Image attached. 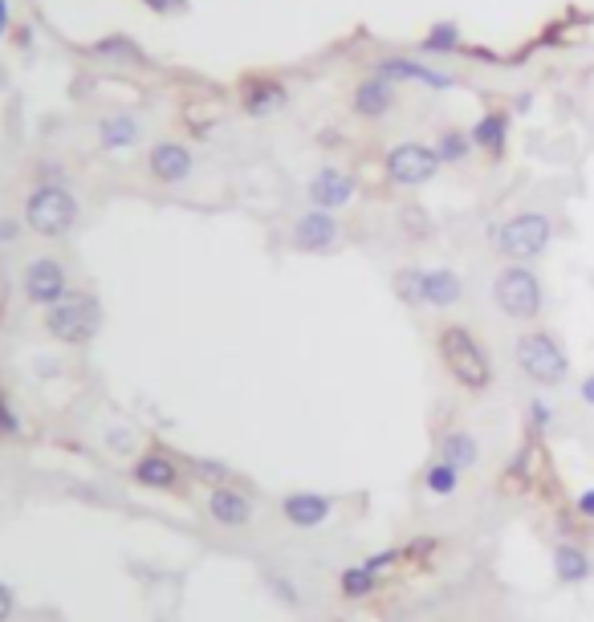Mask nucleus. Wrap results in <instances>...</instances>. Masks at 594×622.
Wrapping results in <instances>:
<instances>
[{"mask_svg": "<svg viewBox=\"0 0 594 622\" xmlns=\"http://www.w3.org/2000/svg\"><path fill=\"white\" fill-rule=\"evenodd\" d=\"M78 216H82V204L70 192V183H66V188H45V183H33L29 196H25V212H21L25 228L33 236H45V240H62L66 232H74Z\"/></svg>", "mask_w": 594, "mask_h": 622, "instance_id": "1", "label": "nucleus"}, {"mask_svg": "<svg viewBox=\"0 0 594 622\" xmlns=\"http://www.w3.org/2000/svg\"><path fill=\"white\" fill-rule=\"evenodd\" d=\"M436 346H440V358H444V366H448V375H452L460 387H468V391H489V383H493V362H489L485 346L477 342V334L464 330V326H444L440 338H436Z\"/></svg>", "mask_w": 594, "mask_h": 622, "instance_id": "2", "label": "nucleus"}, {"mask_svg": "<svg viewBox=\"0 0 594 622\" xmlns=\"http://www.w3.org/2000/svg\"><path fill=\"white\" fill-rule=\"evenodd\" d=\"M102 330V301L94 293L70 289L57 305L45 309V334L66 346H90Z\"/></svg>", "mask_w": 594, "mask_h": 622, "instance_id": "3", "label": "nucleus"}, {"mask_svg": "<svg viewBox=\"0 0 594 622\" xmlns=\"http://www.w3.org/2000/svg\"><path fill=\"white\" fill-rule=\"evenodd\" d=\"M554 240V220L546 212H517L501 228H493V244L509 265H529L538 261Z\"/></svg>", "mask_w": 594, "mask_h": 622, "instance_id": "4", "label": "nucleus"}, {"mask_svg": "<svg viewBox=\"0 0 594 622\" xmlns=\"http://www.w3.org/2000/svg\"><path fill=\"white\" fill-rule=\"evenodd\" d=\"M517 366L538 387H558L570 375V358L550 330H529L517 338Z\"/></svg>", "mask_w": 594, "mask_h": 622, "instance_id": "5", "label": "nucleus"}, {"mask_svg": "<svg viewBox=\"0 0 594 622\" xmlns=\"http://www.w3.org/2000/svg\"><path fill=\"white\" fill-rule=\"evenodd\" d=\"M493 301L505 318L513 322H533L542 314V305H546V289L538 281V273L525 269V265H505L493 281Z\"/></svg>", "mask_w": 594, "mask_h": 622, "instance_id": "6", "label": "nucleus"}, {"mask_svg": "<svg viewBox=\"0 0 594 622\" xmlns=\"http://www.w3.org/2000/svg\"><path fill=\"white\" fill-rule=\"evenodd\" d=\"M440 167L444 163L436 159L432 143H420V139H403L383 155L387 183H395V188H424V183L440 175Z\"/></svg>", "mask_w": 594, "mask_h": 622, "instance_id": "7", "label": "nucleus"}, {"mask_svg": "<svg viewBox=\"0 0 594 622\" xmlns=\"http://www.w3.org/2000/svg\"><path fill=\"white\" fill-rule=\"evenodd\" d=\"M289 82L277 74H245L241 86H236V102L249 118H273L289 106Z\"/></svg>", "mask_w": 594, "mask_h": 622, "instance_id": "8", "label": "nucleus"}, {"mask_svg": "<svg viewBox=\"0 0 594 622\" xmlns=\"http://www.w3.org/2000/svg\"><path fill=\"white\" fill-rule=\"evenodd\" d=\"M21 289H25L29 305H41V309L57 305V301H62V297L70 293L66 265H62V261H53V257H37V261H29L25 273H21Z\"/></svg>", "mask_w": 594, "mask_h": 622, "instance_id": "9", "label": "nucleus"}, {"mask_svg": "<svg viewBox=\"0 0 594 622\" xmlns=\"http://www.w3.org/2000/svg\"><path fill=\"white\" fill-rule=\"evenodd\" d=\"M147 171L155 183H163V188H180V183H188L196 171V155L180 139H159L147 151Z\"/></svg>", "mask_w": 594, "mask_h": 622, "instance_id": "10", "label": "nucleus"}, {"mask_svg": "<svg viewBox=\"0 0 594 622\" xmlns=\"http://www.w3.org/2000/svg\"><path fill=\"white\" fill-rule=\"evenodd\" d=\"M371 74H379V78H387V82H395V86H399V82H420V86H428V90H452V86H456L452 74L428 66V61H420V57H403V53L379 57L375 66H371Z\"/></svg>", "mask_w": 594, "mask_h": 622, "instance_id": "11", "label": "nucleus"}, {"mask_svg": "<svg viewBox=\"0 0 594 622\" xmlns=\"http://www.w3.org/2000/svg\"><path fill=\"white\" fill-rule=\"evenodd\" d=\"M354 192H359V179H354L346 167H318L314 179L306 183V196H310V208H322V212H338L354 200Z\"/></svg>", "mask_w": 594, "mask_h": 622, "instance_id": "12", "label": "nucleus"}, {"mask_svg": "<svg viewBox=\"0 0 594 622\" xmlns=\"http://www.w3.org/2000/svg\"><path fill=\"white\" fill-rule=\"evenodd\" d=\"M338 220H334V212H322V208H310V212H302L293 220V232H289V240H293V248L297 253H330V248L338 244Z\"/></svg>", "mask_w": 594, "mask_h": 622, "instance_id": "13", "label": "nucleus"}, {"mask_svg": "<svg viewBox=\"0 0 594 622\" xmlns=\"http://www.w3.org/2000/svg\"><path fill=\"white\" fill-rule=\"evenodd\" d=\"M395 102H399L395 82H387V78H379V74L359 78V82H354V90H350V110L359 114L363 122H379V118H387V114L395 110Z\"/></svg>", "mask_w": 594, "mask_h": 622, "instance_id": "14", "label": "nucleus"}, {"mask_svg": "<svg viewBox=\"0 0 594 622\" xmlns=\"http://www.w3.org/2000/svg\"><path fill=\"white\" fill-rule=\"evenodd\" d=\"M143 143V122L127 110H110L98 118V147L102 151H135Z\"/></svg>", "mask_w": 594, "mask_h": 622, "instance_id": "15", "label": "nucleus"}, {"mask_svg": "<svg viewBox=\"0 0 594 622\" xmlns=\"http://www.w3.org/2000/svg\"><path fill=\"white\" fill-rule=\"evenodd\" d=\"M281 513L297 529H318L334 513V501H330V496H318V492H293V496H285V501H281Z\"/></svg>", "mask_w": 594, "mask_h": 622, "instance_id": "16", "label": "nucleus"}, {"mask_svg": "<svg viewBox=\"0 0 594 622\" xmlns=\"http://www.w3.org/2000/svg\"><path fill=\"white\" fill-rule=\"evenodd\" d=\"M208 513H212V521L216 525H224V529H245L249 525V517H253V501L245 492H236V488H216L212 496H208Z\"/></svg>", "mask_w": 594, "mask_h": 622, "instance_id": "17", "label": "nucleus"}, {"mask_svg": "<svg viewBox=\"0 0 594 622\" xmlns=\"http://www.w3.org/2000/svg\"><path fill=\"white\" fill-rule=\"evenodd\" d=\"M468 139H472V147H477V151L501 159L505 155V143H509V114L505 110H485L468 127Z\"/></svg>", "mask_w": 594, "mask_h": 622, "instance_id": "18", "label": "nucleus"}, {"mask_svg": "<svg viewBox=\"0 0 594 622\" xmlns=\"http://www.w3.org/2000/svg\"><path fill=\"white\" fill-rule=\"evenodd\" d=\"M86 53L98 57V61H118V66H131V61H135V66H143V61H147L143 45L131 33H106L94 45H86Z\"/></svg>", "mask_w": 594, "mask_h": 622, "instance_id": "19", "label": "nucleus"}, {"mask_svg": "<svg viewBox=\"0 0 594 622\" xmlns=\"http://www.w3.org/2000/svg\"><path fill=\"white\" fill-rule=\"evenodd\" d=\"M464 297V281L452 269H424V305L432 309H448Z\"/></svg>", "mask_w": 594, "mask_h": 622, "instance_id": "20", "label": "nucleus"}, {"mask_svg": "<svg viewBox=\"0 0 594 622\" xmlns=\"http://www.w3.org/2000/svg\"><path fill=\"white\" fill-rule=\"evenodd\" d=\"M415 49H420L424 57H452L464 49V33L456 21H436L420 41H415Z\"/></svg>", "mask_w": 594, "mask_h": 622, "instance_id": "21", "label": "nucleus"}, {"mask_svg": "<svg viewBox=\"0 0 594 622\" xmlns=\"http://www.w3.org/2000/svg\"><path fill=\"white\" fill-rule=\"evenodd\" d=\"M440 460L452 464V468H472L481 460V444H477V435H468V431H448L444 440H440Z\"/></svg>", "mask_w": 594, "mask_h": 622, "instance_id": "22", "label": "nucleus"}, {"mask_svg": "<svg viewBox=\"0 0 594 622\" xmlns=\"http://www.w3.org/2000/svg\"><path fill=\"white\" fill-rule=\"evenodd\" d=\"M135 480L143 488H175L180 484V468H175L167 456H143L135 464Z\"/></svg>", "mask_w": 594, "mask_h": 622, "instance_id": "23", "label": "nucleus"}, {"mask_svg": "<svg viewBox=\"0 0 594 622\" xmlns=\"http://www.w3.org/2000/svg\"><path fill=\"white\" fill-rule=\"evenodd\" d=\"M432 151H436V159H440L444 167H452V163H464L477 147H472L468 131H460V127H444V131L432 139Z\"/></svg>", "mask_w": 594, "mask_h": 622, "instance_id": "24", "label": "nucleus"}, {"mask_svg": "<svg viewBox=\"0 0 594 622\" xmlns=\"http://www.w3.org/2000/svg\"><path fill=\"white\" fill-rule=\"evenodd\" d=\"M554 574H558V582H586L590 578V557L578 545H558L554 549Z\"/></svg>", "mask_w": 594, "mask_h": 622, "instance_id": "25", "label": "nucleus"}, {"mask_svg": "<svg viewBox=\"0 0 594 622\" xmlns=\"http://www.w3.org/2000/svg\"><path fill=\"white\" fill-rule=\"evenodd\" d=\"M391 289H395V297L403 305H424V269H415V265L399 269L395 281H391Z\"/></svg>", "mask_w": 594, "mask_h": 622, "instance_id": "26", "label": "nucleus"}, {"mask_svg": "<svg viewBox=\"0 0 594 622\" xmlns=\"http://www.w3.org/2000/svg\"><path fill=\"white\" fill-rule=\"evenodd\" d=\"M375 586H379V574H375L367 562H363V566H350V570L342 574V594H346V598H367Z\"/></svg>", "mask_w": 594, "mask_h": 622, "instance_id": "27", "label": "nucleus"}, {"mask_svg": "<svg viewBox=\"0 0 594 622\" xmlns=\"http://www.w3.org/2000/svg\"><path fill=\"white\" fill-rule=\"evenodd\" d=\"M424 484H428V492H432V496H452V492H456V484H460V468H452V464L436 460V464L424 472Z\"/></svg>", "mask_w": 594, "mask_h": 622, "instance_id": "28", "label": "nucleus"}, {"mask_svg": "<svg viewBox=\"0 0 594 622\" xmlns=\"http://www.w3.org/2000/svg\"><path fill=\"white\" fill-rule=\"evenodd\" d=\"M33 183H45V188H66V167L57 159H37L33 163Z\"/></svg>", "mask_w": 594, "mask_h": 622, "instance_id": "29", "label": "nucleus"}, {"mask_svg": "<svg viewBox=\"0 0 594 622\" xmlns=\"http://www.w3.org/2000/svg\"><path fill=\"white\" fill-rule=\"evenodd\" d=\"M529 419H533V427H538V431H546V427L554 423V407H550L546 399H533V403H529Z\"/></svg>", "mask_w": 594, "mask_h": 622, "instance_id": "30", "label": "nucleus"}, {"mask_svg": "<svg viewBox=\"0 0 594 622\" xmlns=\"http://www.w3.org/2000/svg\"><path fill=\"white\" fill-rule=\"evenodd\" d=\"M0 435H21V419L9 407V399H0Z\"/></svg>", "mask_w": 594, "mask_h": 622, "instance_id": "31", "label": "nucleus"}, {"mask_svg": "<svg viewBox=\"0 0 594 622\" xmlns=\"http://www.w3.org/2000/svg\"><path fill=\"white\" fill-rule=\"evenodd\" d=\"M139 5L151 9V13H184L188 0H139Z\"/></svg>", "mask_w": 594, "mask_h": 622, "instance_id": "32", "label": "nucleus"}, {"mask_svg": "<svg viewBox=\"0 0 594 622\" xmlns=\"http://www.w3.org/2000/svg\"><path fill=\"white\" fill-rule=\"evenodd\" d=\"M192 472L212 476V480H228V468H220V464H212V460H196V464H192Z\"/></svg>", "mask_w": 594, "mask_h": 622, "instance_id": "33", "label": "nucleus"}, {"mask_svg": "<svg viewBox=\"0 0 594 622\" xmlns=\"http://www.w3.org/2000/svg\"><path fill=\"white\" fill-rule=\"evenodd\" d=\"M21 228H25V220H0V244H13L21 236Z\"/></svg>", "mask_w": 594, "mask_h": 622, "instance_id": "34", "label": "nucleus"}, {"mask_svg": "<svg viewBox=\"0 0 594 622\" xmlns=\"http://www.w3.org/2000/svg\"><path fill=\"white\" fill-rule=\"evenodd\" d=\"M13 606H17V602H13V590H9L5 582H0V622H9V618H13Z\"/></svg>", "mask_w": 594, "mask_h": 622, "instance_id": "35", "label": "nucleus"}, {"mask_svg": "<svg viewBox=\"0 0 594 622\" xmlns=\"http://www.w3.org/2000/svg\"><path fill=\"white\" fill-rule=\"evenodd\" d=\"M9 29H13V0H0V41L9 37Z\"/></svg>", "mask_w": 594, "mask_h": 622, "instance_id": "36", "label": "nucleus"}, {"mask_svg": "<svg viewBox=\"0 0 594 622\" xmlns=\"http://www.w3.org/2000/svg\"><path fill=\"white\" fill-rule=\"evenodd\" d=\"M578 513H582V517H590V521H594V488H590V492H582V496H578Z\"/></svg>", "mask_w": 594, "mask_h": 622, "instance_id": "37", "label": "nucleus"}, {"mask_svg": "<svg viewBox=\"0 0 594 622\" xmlns=\"http://www.w3.org/2000/svg\"><path fill=\"white\" fill-rule=\"evenodd\" d=\"M578 399H582L586 407H594V375H586V379H582V387H578Z\"/></svg>", "mask_w": 594, "mask_h": 622, "instance_id": "38", "label": "nucleus"}]
</instances>
